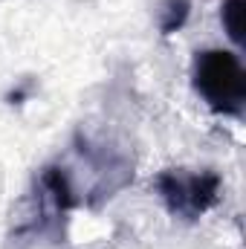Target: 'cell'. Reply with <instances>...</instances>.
Masks as SVG:
<instances>
[{
	"label": "cell",
	"mask_w": 246,
	"mask_h": 249,
	"mask_svg": "<svg viewBox=\"0 0 246 249\" xmlns=\"http://www.w3.org/2000/svg\"><path fill=\"white\" fill-rule=\"evenodd\" d=\"M191 15V0H162L159 6V29L162 35H174L183 29V23Z\"/></svg>",
	"instance_id": "3"
},
{
	"label": "cell",
	"mask_w": 246,
	"mask_h": 249,
	"mask_svg": "<svg viewBox=\"0 0 246 249\" xmlns=\"http://www.w3.org/2000/svg\"><path fill=\"white\" fill-rule=\"evenodd\" d=\"M157 191L162 197V203L168 206L171 214L194 220L203 212H209L217 203L220 194V177L217 174H174L165 171L157 177Z\"/></svg>",
	"instance_id": "2"
},
{
	"label": "cell",
	"mask_w": 246,
	"mask_h": 249,
	"mask_svg": "<svg viewBox=\"0 0 246 249\" xmlns=\"http://www.w3.org/2000/svg\"><path fill=\"white\" fill-rule=\"evenodd\" d=\"M194 90L211 110L223 116H241L246 102V72L241 58L223 50L200 53L194 61Z\"/></svg>",
	"instance_id": "1"
},
{
	"label": "cell",
	"mask_w": 246,
	"mask_h": 249,
	"mask_svg": "<svg viewBox=\"0 0 246 249\" xmlns=\"http://www.w3.org/2000/svg\"><path fill=\"white\" fill-rule=\"evenodd\" d=\"M244 0H223V12H220V18H223V26H226V35L235 41V44H241L244 41Z\"/></svg>",
	"instance_id": "4"
}]
</instances>
